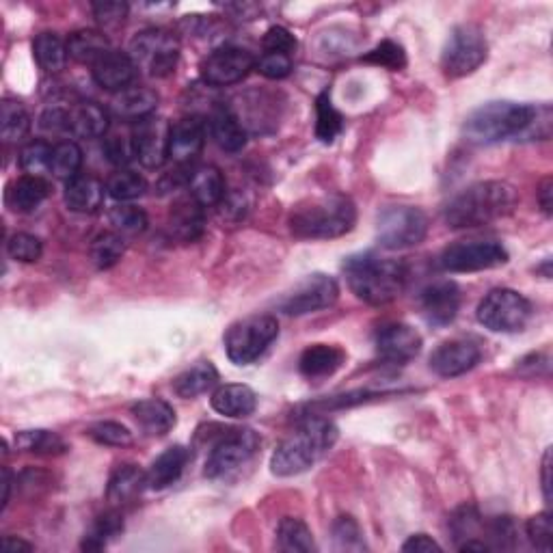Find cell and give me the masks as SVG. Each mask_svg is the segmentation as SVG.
<instances>
[{
    "label": "cell",
    "instance_id": "8992f818",
    "mask_svg": "<svg viewBox=\"0 0 553 553\" xmlns=\"http://www.w3.org/2000/svg\"><path fill=\"white\" fill-rule=\"evenodd\" d=\"M279 335V322L273 316H251L236 322L225 335L227 357L236 366L258 361Z\"/></svg>",
    "mask_w": 553,
    "mask_h": 553
},
{
    "label": "cell",
    "instance_id": "f907efd6",
    "mask_svg": "<svg viewBox=\"0 0 553 553\" xmlns=\"http://www.w3.org/2000/svg\"><path fill=\"white\" fill-rule=\"evenodd\" d=\"M363 61L387 67V70H391V72H398L404 65H407V52H404V48L400 44L391 42V39H385V42H381L374 50H370L368 55L363 57Z\"/></svg>",
    "mask_w": 553,
    "mask_h": 553
},
{
    "label": "cell",
    "instance_id": "e7e4bbea",
    "mask_svg": "<svg viewBox=\"0 0 553 553\" xmlns=\"http://www.w3.org/2000/svg\"><path fill=\"white\" fill-rule=\"evenodd\" d=\"M9 493H11V471L5 467L3 469V510L9 504Z\"/></svg>",
    "mask_w": 553,
    "mask_h": 553
},
{
    "label": "cell",
    "instance_id": "bcb514c9",
    "mask_svg": "<svg viewBox=\"0 0 553 553\" xmlns=\"http://www.w3.org/2000/svg\"><path fill=\"white\" fill-rule=\"evenodd\" d=\"M7 253H9L11 260L22 262V264H33V262H37L39 258H42L44 242L33 234H24V232L13 234L7 240Z\"/></svg>",
    "mask_w": 553,
    "mask_h": 553
},
{
    "label": "cell",
    "instance_id": "7bdbcfd3",
    "mask_svg": "<svg viewBox=\"0 0 553 553\" xmlns=\"http://www.w3.org/2000/svg\"><path fill=\"white\" fill-rule=\"evenodd\" d=\"M106 191H109V195L113 199L124 204V201L139 199L147 191V182L143 175L128 171V169H121L115 175H111L109 182H106Z\"/></svg>",
    "mask_w": 553,
    "mask_h": 553
},
{
    "label": "cell",
    "instance_id": "816d5d0a",
    "mask_svg": "<svg viewBox=\"0 0 553 553\" xmlns=\"http://www.w3.org/2000/svg\"><path fill=\"white\" fill-rule=\"evenodd\" d=\"M89 437L100 445H113V448H126L132 443V433L119 422H98L89 428Z\"/></svg>",
    "mask_w": 553,
    "mask_h": 553
},
{
    "label": "cell",
    "instance_id": "836d02e7",
    "mask_svg": "<svg viewBox=\"0 0 553 553\" xmlns=\"http://www.w3.org/2000/svg\"><path fill=\"white\" fill-rule=\"evenodd\" d=\"M217 383H219L217 368H214L210 361H199L197 366L188 368L186 372H182L178 376V379H175L173 389L180 398L191 400V398L206 394V391L212 389Z\"/></svg>",
    "mask_w": 553,
    "mask_h": 553
},
{
    "label": "cell",
    "instance_id": "4dcf8cb0",
    "mask_svg": "<svg viewBox=\"0 0 553 553\" xmlns=\"http://www.w3.org/2000/svg\"><path fill=\"white\" fill-rule=\"evenodd\" d=\"M147 487V474L132 463L117 465V469L109 478V487H106V497L109 502L119 506V504H128L134 497H139L141 491Z\"/></svg>",
    "mask_w": 553,
    "mask_h": 553
},
{
    "label": "cell",
    "instance_id": "681fc988",
    "mask_svg": "<svg viewBox=\"0 0 553 553\" xmlns=\"http://www.w3.org/2000/svg\"><path fill=\"white\" fill-rule=\"evenodd\" d=\"M333 541L340 551H366L361 528L353 517H340L333 523Z\"/></svg>",
    "mask_w": 553,
    "mask_h": 553
},
{
    "label": "cell",
    "instance_id": "60d3db41",
    "mask_svg": "<svg viewBox=\"0 0 553 553\" xmlns=\"http://www.w3.org/2000/svg\"><path fill=\"white\" fill-rule=\"evenodd\" d=\"M124 530V519L117 512H104L102 517L96 519V523L91 525V530L83 538V547L85 551H102L106 545H109L117 534Z\"/></svg>",
    "mask_w": 553,
    "mask_h": 553
},
{
    "label": "cell",
    "instance_id": "5b68a950",
    "mask_svg": "<svg viewBox=\"0 0 553 553\" xmlns=\"http://www.w3.org/2000/svg\"><path fill=\"white\" fill-rule=\"evenodd\" d=\"M357 223V208L346 195L307 199L290 214V229L296 238L331 240L348 234Z\"/></svg>",
    "mask_w": 553,
    "mask_h": 553
},
{
    "label": "cell",
    "instance_id": "4fadbf2b",
    "mask_svg": "<svg viewBox=\"0 0 553 553\" xmlns=\"http://www.w3.org/2000/svg\"><path fill=\"white\" fill-rule=\"evenodd\" d=\"M337 296H340V286L329 275H309L303 283L294 288L281 303V309L288 316H307L314 312H322L331 305H335Z\"/></svg>",
    "mask_w": 553,
    "mask_h": 553
},
{
    "label": "cell",
    "instance_id": "83f0119b",
    "mask_svg": "<svg viewBox=\"0 0 553 553\" xmlns=\"http://www.w3.org/2000/svg\"><path fill=\"white\" fill-rule=\"evenodd\" d=\"M67 130L80 139H100L109 132V113L96 102H80L67 115Z\"/></svg>",
    "mask_w": 553,
    "mask_h": 553
},
{
    "label": "cell",
    "instance_id": "b9f144b4",
    "mask_svg": "<svg viewBox=\"0 0 553 553\" xmlns=\"http://www.w3.org/2000/svg\"><path fill=\"white\" fill-rule=\"evenodd\" d=\"M80 167H83V150L74 141H63L55 145L50 158V173H55L57 178L70 182L76 178Z\"/></svg>",
    "mask_w": 553,
    "mask_h": 553
},
{
    "label": "cell",
    "instance_id": "3957f363",
    "mask_svg": "<svg viewBox=\"0 0 553 553\" xmlns=\"http://www.w3.org/2000/svg\"><path fill=\"white\" fill-rule=\"evenodd\" d=\"M344 273L357 299L370 305H387L407 286V266L398 260L379 258L374 253H359L344 262Z\"/></svg>",
    "mask_w": 553,
    "mask_h": 553
},
{
    "label": "cell",
    "instance_id": "d6a6232c",
    "mask_svg": "<svg viewBox=\"0 0 553 553\" xmlns=\"http://www.w3.org/2000/svg\"><path fill=\"white\" fill-rule=\"evenodd\" d=\"M67 52L78 63L96 65L100 59H104L111 52V44L104 33L83 29L76 31L67 39Z\"/></svg>",
    "mask_w": 553,
    "mask_h": 553
},
{
    "label": "cell",
    "instance_id": "94428289",
    "mask_svg": "<svg viewBox=\"0 0 553 553\" xmlns=\"http://www.w3.org/2000/svg\"><path fill=\"white\" fill-rule=\"evenodd\" d=\"M538 204H541L547 217H551V212H553V182H551V178H545L541 188H538Z\"/></svg>",
    "mask_w": 553,
    "mask_h": 553
},
{
    "label": "cell",
    "instance_id": "d590c367",
    "mask_svg": "<svg viewBox=\"0 0 553 553\" xmlns=\"http://www.w3.org/2000/svg\"><path fill=\"white\" fill-rule=\"evenodd\" d=\"M33 52L39 67L50 74L61 72L67 63V57H70V52H67V42H63L57 33L37 35L33 42Z\"/></svg>",
    "mask_w": 553,
    "mask_h": 553
},
{
    "label": "cell",
    "instance_id": "7a4b0ae2",
    "mask_svg": "<svg viewBox=\"0 0 553 553\" xmlns=\"http://www.w3.org/2000/svg\"><path fill=\"white\" fill-rule=\"evenodd\" d=\"M517 191L508 182H478L445 206L443 219L452 229H471L504 219L517 206Z\"/></svg>",
    "mask_w": 553,
    "mask_h": 553
},
{
    "label": "cell",
    "instance_id": "8d00e7d4",
    "mask_svg": "<svg viewBox=\"0 0 553 553\" xmlns=\"http://www.w3.org/2000/svg\"><path fill=\"white\" fill-rule=\"evenodd\" d=\"M31 130V117L24 106L16 100H5L0 104V137L5 143H18L26 139Z\"/></svg>",
    "mask_w": 553,
    "mask_h": 553
},
{
    "label": "cell",
    "instance_id": "ab89813d",
    "mask_svg": "<svg viewBox=\"0 0 553 553\" xmlns=\"http://www.w3.org/2000/svg\"><path fill=\"white\" fill-rule=\"evenodd\" d=\"M344 128V117L335 109L329 91L320 93L316 100V137L322 143H333Z\"/></svg>",
    "mask_w": 553,
    "mask_h": 553
},
{
    "label": "cell",
    "instance_id": "30bf717a",
    "mask_svg": "<svg viewBox=\"0 0 553 553\" xmlns=\"http://www.w3.org/2000/svg\"><path fill=\"white\" fill-rule=\"evenodd\" d=\"M428 234V217L415 206H389L376 219L379 245L391 251L417 247Z\"/></svg>",
    "mask_w": 553,
    "mask_h": 553
},
{
    "label": "cell",
    "instance_id": "ffe728a7",
    "mask_svg": "<svg viewBox=\"0 0 553 553\" xmlns=\"http://www.w3.org/2000/svg\"><path fill=\"white\" fill-rule=\"evenodd\" d=\"M167 225H169L171 238H175V240H180V242L199 240L201 236H204V229H206L204 206L197 204L191 195L178 199L169 210Z\"/></svg>",
    "mask_w": 553,
    "mask_h": 553
},
{
    "label": "cell",
    "instance_id": "680465c9",
    "mask_svg": "<svg viewBox=\"0 0 553 553\" xmlns=\"http://www.w3.org/2000/svg\"><path fill=\"white\" fill-rule=\"evenodd\" d=\"M402 551H407V553H433V551H441V545L435 543L428 534H415V536L409 538L407 543L402 545Z\"/></svg>",
    "mask_w": 553,
    "mask_h": 553
},
{
    "label": "cell",
    "instance_id": "6125c7cd",
    "mask_svg": "<svg viewBox=\"0 0 553 553\" xmlns=\"http://www.w3.org/2000/svg\"><path fill=\"white\" fill-rule=\"evenodd\" d=\"M3 549L9 551V553H16V551H33V545L22 541V538H13V536H7L3 538Z\"/></svg>",
    "mask_w": 553,
    "mask_h": 553
},
{
    "label": "cell",
    "instance_id": "e575fe53",
    "mask_svg": "<svg viewBox=\"0 0 553 553\" xmlns=\"http://www.w3.org/2000/svg\"><path fill=\"white\" fill-rule=\"evenodd\" d=\"M277 547L286 553H309L316 551L314 534L303 519L286 517L277 528Z\"/></svg>",
    "mask_w": 553,
    "mask_h": 553
},
{
    "label": "cell",
    "instance_id": "f5cc1de1",
    "mask_svg": "<svg viewBox=\"0 0 553 553\" xmlns=\"http://www.w3.org/2000/svg\"><path fill=\"white\" fill-rule=\"evenodd\" d=\"M525 532H528L530 543L541 549L545 553L551 551V541H553V523H551V515L549 512H538L534 515L528 525H525Z\"/></svg>",
    "mask_w": 553,
    "mask_h": 553
},
{
    "label": "cell",
    "instance_id": "91938a15",
    "mask_svg": "<svg viewBox=\"0 0 553 553\" xmlns=\"http://www.w3.org/2000/svg\"><path fill=\"white\" fill-rule=\"evenodd\" d=\"M67 115H70V111H63V109H48L42 119H39V124H42L44 130H50V132H59V130H67Z\"/></svg>",
    "mask_w": 553,
    "mask_h": 553
},
{
    "label": "cell",
    "instance_id": "1f68e13d",
    "mask_svg": "<svg viewBox=\"0 0 553 553\" xmlns=\"http://www.w3.org/2000/svg\"><path fill=\"white\" fill-rule=\"evenodd\" d=\"M210 134L214 143H217L223 152H229V154H236L247 145V130L242 128L240 119L232 111L225 109V106H221V109L212 113Z\"/></svg>",
    "mask_w": 553,
    "mask_h": 553
},
{
    "label": "cell",
    "instance_id": "db71d44e",
    "mask_svg": "<svg viewBox=\"0 0 553 553\" xmlns=\"http://www.w3.org/2000/svg\"><path fill=\"white\" fill-rule=\"evenodd\" d=\"M255 67L264 78L271 80H281L290 76L292 72V57L288 55H279V52H264V55L255 61Z\"/></svg>",
    "mask_w": 553,
    "mask_h": 553
},
{
    "label": "cell",
    "instance_id": "74e56055",
    "mask_svg": "<svg viewBox=\"0 0 553 553\" xmlns=\"http://www.w3.org/2000/svg\"><path fill=\"white\" fill-rule=\"evenodd\" d=\"M126 253V242L115 232H104L93 238L89 247V258L93 266L100 268V271H109L113 268Z\"/></svg>",
    "mask_w": 553,
    "mask_h": 553
},
{
    "label": "cell",
    "instance_id": "f546056e",
    "mask_svg": "<svg viewBox=\"0 0 553 553\" xmlns=\"http://www.w3.org/2000/svg\"><path fill=\"white\" fill-rule=\"evenodd\" d=\"M104 184L91 175H76L65 184V204L72 212L91 214L102 208Z\"/></svg>",
    "mask_w": 553,
    "mask_h": 553
},
{
    "label": "cell",
    "instance_id": "be15d7a7",
    "mask_svg": "<svg viewBox=\"0 0 553 553\" xmlns=\"http://www.w3.org/2000/svg\"><path fill=\"white\" fill-rule=\"evenodd\" d=\"M549 471H551V450H547L545 458H543V493H545L547 502H551V478H549Z\"/></svg>",
    "mask_w": 553,
    "mask_h": 553
},
{
    "label": "cell",
    "instance_id": "6da1fadb",
    "mask_svg": "<svg viewBox=\"0 0 553 553\" xmlns=\"http://www.w3.org/2000/svg\"><path fill=\"white\" fill-rule=\"evenodd\" d=\"M543 109L519 102H489L471 113L463 126L469 143L493 145L515 137H538L536 126L549 124L551 115L541 119Z\"/></svg>",
    "mask_w": 553,
    "mask_h": 553
},
{
    "label": "cell",
    "instance_id": "d6986e66",
    "mask_svg": "<svg viewBox=\"0 0 553 553\" xmlns=\"http://www.w3.org/2000/svg\"><path fill=\"white\" fill-rule=\"evenodd\" d=\"M206 145V124L199 117H184L171 126L169 158L180 165H191Z\"/></svg>",
    "mask_w": 553,
    "mask_h": 553
},
{
    "label": "cell",
    "instance_id": "ba28073f",
    "mask_svg": "<svg viewBox=\"0 0 553 553\" xmlns=\"http://www.w3.org/2000/svg\"><path fill=\"white\" fill-rule=\"evenodd\" d=\"M489 57V44L482 29L476 24H461L450 33L445 42L441 67L445 76L463 78L474 74Z\"/></svg>",
    "mask_w": 553,
    "mask_h": 553
},
{
    "label": "cell",
    "instance_id": "7dc6e473",
    "mask_svg": "<svg viewBox=\"0 0 553 553\" xmlns=\"http://www.w3.org/2000/svg\"><path fill=\"white\" fill-rule=\"evenodd\" d=\"M487 534L489 549H512L517 543V525L510 517H495L493 521L482 525Z\"/></svg>",
    "mask_w": 553,
    "mask_h": 553
},
{
    "label": "cell",
    "instance_id": "8fae6325",
    "mask_svg": "<svg viewBox=\"0 0 553 553\" xmlns=\"http://www.w3.org/2000/svg\"><path fill=\"white\" fill-rule=\"evenodd\" d=\"M506 262L508 251L495 240H461L445 247L439 255V268L445 273H478Z\"/></svg>",
    "mask_w": 553,
    "mask_h": 553
},
{
    "label": "cell",
    "instance_id": "44dd1931",
    "mask_svg": "<svg viewBox=\"0 0 553 553\" xmlns=\"http://www.w3.org/2000/svg\"><path fill=\"white\" fill-rule=\"evenodd\" d=\"M91 72H93V80H96L102 89L119 93L134 83V78H137L139 70H137V65H134V61L130 59V55H126V52L111 50L109 55L93 65Z\"/></svg>",
    "mask_w": 553,
    "mask_h": 553
},
{
    "label": "cell",
    "instance_id": "277c9868",
    "mask_svg": "<svg viewBox=\"0 0 553 553\" xmlns=\"http://www.w3.org/2000/svg\"><path fill=\"white\" fill-rule=\"evenodd\" d=\"M337 435V426L327 417H307L288 439L277 445L271 458L273 474L281 478L303 474L333 448Z\"/></svg>",
    "mask_w": 553,
    "mask_h": 553
},
{
    "label": "cell",
    "instance_id": "6f0895ef",
    "mask_svg": "<svg viewBox=\"0 0 553 553\" xmlns=\"http://www.w3.org/2000/svg\"><path fill=\"white\" fill-rule=\"evenodd\" d=\"M93 9V16H96V20L106 26H119L124 24V20L128 18V5L126 3H119V0H104V3H93L91 5Z\"/></svg>",
    "mask_w": 553,
    "mask_h": 553
},
{
    "label": "cell",
    "instance_id": "52a82bcc",
    "mask_svg": "<svg viewBox=\"0 0 553 553\" xmlns=\"http://www.w3.org/2000/svg\"><path fill=\"white\" fill-rule=\"evenodd\" d=\"M128 55L143 74L167 78L178 67L180 42L169 31L147 29L132 39Z\"/></svg>",
    "mask_w": 553,
    "mask_h": 553
},
{
    "label": "cell",
    "instance_id": "ac0fdd59",
    "mask_svg": "<svg viewBox=\"0 0 553 553\" xmlns=\"http://www.w3.org/2000/svg\"><path fill=\"white\" fill-rule=\"evenodd\" d=\"M422 314L426 322L435 327H445L458 316L461 309V290L454 281H437L422 292Z\"/></svg>",
    "mask_w": 553,
    "mask_h": 553
},
{
    "label": "cell",
    "instance_id": "11a10c76",
    "mask_svg": "<svg viewBox=\"0 0 553 553\" xmlns=\"http://www.w3.org/2000/svg\"><path fill=\"white\" fill-rule=\"evenodd\" d=\"M104 154L117 167H126L130 160H134V145H132V132L128 137H121V134H111L109 139L104 141Z\"/></svg>",
    "mask_w": 553,
    "mask_h": 553
},
{
    "label": "cell",
    "instance_id": "9f6ffc18",
    "mask_svg": "<svg viewBox=\"0 0 553 553\" xmlns=\"http://www.w3.org/2000/svg\"><path fill=\"white\" fill-rule=\"evenodd\" d=\"M262 46L266 52H279V55L292 57V52L296 50V37L286 26H271L262 39Z\"/></svg>",
    "mask_w": 553,
    "mask_h": 553
},
{
    "label": "cell",
    "instance_id": "e0dca14e",
    "mask_svg": "<svg viewBox=\"0 0 553 553\" xmlns=\"http://www.w3.org/2000/svg\"><path fill=\"white\" fill-rule=\"evenodd\" d=\"M422 350V335L413 327L402 325V322H394V325H385L379 333H376V353L387 363H409L420 355Z\"/></svg>",
    "mask_w": 553,
    "mask_h": 553
},
{
    "label": "cell",
    "instance_id": "cb8c5ba5",
    "mask_svg": "<svg viewBox=\"0 0 553 553\" xmlns=\"http://www.w3.org/2000/svg\"><path fill=\"white\" fill-rule=\"evenodd\" d=\"M158 93L147 87H128L119 91L113 100V113L124 119L132 121V124H139V121L152 117L158 109Z\"/></svg>",
    "mask_w": 553,
    "mask_h": 553
},
{
    "label": "cell",
    "instance_id": "f35d334b",
    "mask_svg": "<svg viewBox=\"0 0 553 553\" xmlns=\"http://www.w3.org/2000/svg\"><path fill=\"white\" fill-rule=\"evenodd\" d=\"M16 448L31 454L59 456L67 450V443L52 430H22L16 435Z\"/></svg>",
    "mask_w": 553,
    "mask_h": 553
},
{
    "label": "cell",
    "instance_id": "7c38bea8",
    "mask_svg": "<svg viewBox=\"0 0 553 553\" xmlns=\"http://www.w3.org/2000/svg\"><path fill=\"white\" fill-rule=\"evenodd\" d=\"M260 450V437L251 428H232L225 430V435L212 445L208 454L206 478H225L234 474L242 465H247Z\"/></svg>",
    "mask_w": 553,
    "mask_h": 553
},
{
    "label": "cell",
    "instance_id": "5bb4252c",
    "mask_svg": "<svg viewBox=\"0 0 553 553\" xmlns=\"http://www.w3.org/2000/svg\"><path fill=\"white\" fill-rule=\"evenodd\" d=\"M169 141L171 126L167 119L147 117L132 128V145L134 156L147 169H158L167 163L169 158Z\"/></svg>",
    "mask_w": 553,
    "mask_h": 553
},
{
    "label": "cell",
    "instance_id": "7402d4cb",
    "mask_svg": "<svg viewBox=\"0 0 553 553\" xmlns=\"http://www.w3.org/2000/svg\"><path fill=\"white\" fill-rule=\"evenodd\" d=\"M52 186L42 175H22L16 182H11L7 188L5 201L13 212H33L50 197Z\"/></svg>",
    "mask_w": 553,
    "mask_h": 553
},
{
    "label": "cell",
    "instance_id": "484cf974",
    "mask_svg": "<svg viewBox=\"0 0 553 553\" xmlns=\"http://www.w3.org/2000/svg\"><path fill=\"white\" fill-rule=\"evenodd\" d=\"M346 353L333 344H314L303 350L299 359V370L307 379H325L344 366Z\"/></svg>",
    "mask_w": 553,
    "mask_h": 553
},
{
    "label": "cell",
    "instance_id": "d4e9b609",
    "mask_svg": "<svg viewBox=\"0 0 553 553\" xmlns=\"http://www.w3.org/2000/svg\"><path fill=\"white\" fill-rule=\"evenodd\" d=\"M212 409L219 415L232 417V420H242L258 409V396L247 385L229 383L212 394Z\"/></svg>",
    "mask_w": 553,
    "mask_h": 553
},
{
    "label": "cell",
    "instance_id": "f1b7e54d",
    "mask_svg": "<svg viewBox=\"0 0 553 553\" xmlns=\"http://www.w3.org/2000/svg\"><path fill=\"white\" fill-rule=\"evenodd\" d=\"M188 463V450L184 445H171L160 454L147 471V487L154 491H163L180 480L184 467Z\"/></svg>",
    "mask_w": 553,
    "mask_h": 553
},
{
    "label": "cell",
    "instance_id": "603a6c76",
    "mask_svg": "<svg viewBox=\"0 0 553 553\" xmlns=\"http://www.w3.org/2000/svg\"><path fill=\"white\" fill-rule=\"evenodd\" d=\"M186 186L191 197L204 208L221 206V201L227 195L223 173L214 165H201V167H195L193 171H188Z\"/></svg>",
    "mask_w": 553,
    "mask_h": 553
},
{
    "label": "cell",
    "instance_id": "f6af8a7d",
    "mask_svg": "<svg viewBox=\"0 0 553 553\" xmlns=\"http://www.w3.org/2000/svg\"><path fill=\"white\" fill-rule=\"evenodd\" d=\"M111 225L121 234H141L147 229V214L143 208L132 204H119L109 212Z\"/></svg>",
    "mask_w": 553,
    "mask_h": 553
},
{
    "label": "cell",
    "instance_id": "ee69618b",
    "mask_svg": "<svg viewBox=\"0 0 553 553\" xmlns=\"http://www.w3.org/2000/svg\"><path fill=\"white\" fill-rule=\"evenodd\" d=\"M482 525H484V519L480 517V512L474 506L458 508L450 519V530L458 541V545H461L463 541H469V538H480Z\"/></svg>",
    "mask_w": 553,
    "mask_h": 553
},
{
    "label": "cell",
    "instance_id": "2e32d148",
    "mask_svg": "<svg viewBox=\"0 0 553 553\" xmlns=\"http://www.w3.org/2000/svg\"><path fill=\"white\" fill-rule=\"evenodd\" d=\"M482 359V350L474 340L467 337H456V340L443 342L433 357H430V368L443 379H454L469 370H474Z\"/></svg>",
    "mask_w": 553,
    "mask_h": 553
},
{
    "label": "cell",
    "instance_id": "9c48e42d",
    "mask_svg": "<svg viewBox=\"0 0 553 553\" xmlns=\"http://www.w3.org/2000/svg\"><path fill=\"white\" fill-rule=\"evenodd\" d=\"M530 318L532 303L523 294L508 288L489 292L478 305L480 325L493 333H519L528 327Z\"/></svg>",
    "mask_w": 553,
    "mask_h": 553
},
{
    "label": "cell",
    "instance_id": "9a60e30c",
    "mask_svg": "<svg viewBox=\"0 0 553 553\" xmlns=\"http://www.w3.org/2000/svg\"><path fill=\"white\" fill-rule=\"evenodd\" d=\"M255 67V57L249 50L225 46L214 50L201 63V78L212 87L236 85L242 78H247Z\"/></svg>",
    "mask_w": 553,
    "mask_h": 553
},
{
    "label": "cell",
    "instance_id": "c3c4849f",
    "mask_svg": "<svg viewBox=\"0 0 553 553\" xmlns=\"http://www.w3.org/2000/svg\"><path fill=\"white\" fill-rule=\"evenodd\" d=\"M55 147L46 141H31L20 152V167L29 175H42L50 171V158Z\"/></svg>",
    "mask_w": 553,
    "mask_h": 553
},
{
    "label": "cell",
    "instance_id": "4316f807",
    "mask_svg": "<svg viewBox=\"0 0 553 553\" xmlns=\"http://www.w3.org/2000/svg\"><path fill=\"white\" fill-rule=\"evenodd\" d=\"M134 420L150 437H165L175 428V411L169 402L160 398H145L132 407Z\"/></svg>",
    "mask_w": 553,
    "mask_h": 553
}]
</instances>
